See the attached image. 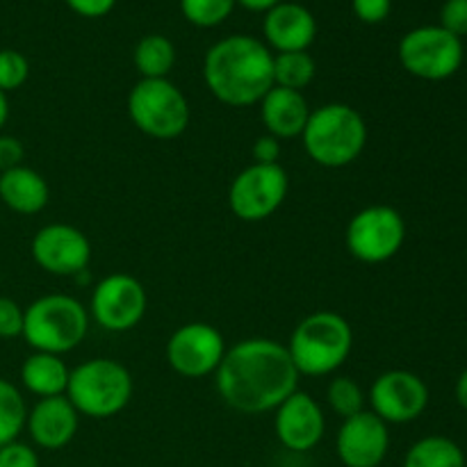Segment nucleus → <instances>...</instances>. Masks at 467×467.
<instances>
[{"label":"nucleus","mask_w":467,"mask_h":467,"mask_svg":"<svg viewBox=\"0 0 467 467\" xmlns=\"http://www.w3.org/2000/svg\"><path fill=\"white\" fill-rule=\"evenodd\" d=\"M78 424H80V413L73 409L67 395L39 400L27 410L26 420V429L32 442L48 451L67 447L76 438Z\"/></svg>","instance_id":"18"},{"label":"nucleus","mask_w":467,"mask_h":467,"mask_svg":"<svg viewBox=\"0 0 467 467\" xmlns=\"http://www.w3.org/2000/svg\"><path fill=\"white\" fill-rule=\"evenodd\" d=\"M128 114L153 140H176L190 126V103L169 78H140L128 94Z\"/></svg>","instance_id":"7"},{"label":"nucleus","mask_w":467,"mask_h":467,"mask_svg":"<svg viewBox=\"0 0 467 467\" xmlns=\"http://www.w3.org/2000/svg\"><path fill=\"white\" fill-rule=\"evenodd\" d=\"M351 9H354L358 21L377 26L390 16L392 0H351Z\"/></svg>","instance_id":"32"},{"label":"nucleus","mask_w":467,"mask_h":467,"mask_svg":"<svg viewBox=\"0 0 467 467\" xmlns=\"http://www.w3.org/2000/svg\"><path fill=\"white\" fill-rule=\"evenodd\" d=\"M285 347L299 377H327L349 358L354 331L342 315L319 310L296 324Z\"/></svg>","instance_id":"4"},{"label":"nucleus","mask_w":467,"mask_h":467,"mask_svg":"<svg viewBox=\"0 0 467 467\" xmlns=\"http://www.w3.org/2000/svg\"><path fill=\"white\" fill-rule=\"evenodd\" d=\"M146 290L130 274H109L91 292L89 313L100 328L109 333L132 331L144 319Z\"/></svg>","instance_id":"11"},{"label":"nucleus","mask_w":467,"mask_h":467,"mask_svg":"<svg viewBox=\"0 0 467 467\" xmlns=\"http://www.w3.org/2000/svg\"><path fill=\"white\" fill-rule=\"evenodd\" d=\"M26 420L27 406L21 390L7 379H0V447L18 441Z\"/></svg>","instance_id":"25"},{"label":"nucleus","mask_w":467,"mask_h":467,"mask_svg":"<svg viewBox=\"0 0 467 467\" xmlns=\"http://www.w3.org/2000/svg\"><path fill=\"white\" fill-rule=\"evenodd\" d=\"M203 80L219 103L251 108L274 87V53L255 36H223L205 53Z\"/></svg>","instance_id":"2"},{"label":"nucleus","mask_w":467,"mask_h":467,"mask_svg":"<svg viewBox=\"0 0 467 467\" xmlns=\"http://www.w3.org/2000/svg\"><path fill=\"white\" fill-rule=\"evenodd\" d=\"M30 78V62L14 48L0 50V91L9 94L23 87Z\"/></svg>","instance_id":"28"},{"label":"nucleus","mask_w":467,"mask_h":467,"mask_svg":"<svg viewBox=\"0 0 467 467\" xmlns=\"http://www.w3.org/2000/svg\"><path fill=\"white\" fill-rule=\"evenodd\" d=\"M219 397L237 413L276 410L299 386V372L283 342L249 337L226 349L214 372Z\"/></svg>","instance_id":"1"},{"label":"nucleus","mask_w":467,"mask_h":467,"mask_svg":"<svg viewBox=\"0 0 467 467\" xmlns=\"http://www.w3.org/2000/svg\"><path fill=\"white\" fill-rule=\"evenodd\" d=\"M89 331V313L68 295H46L23 313V340L32 351L62 356L82 345Z\"/></svg>","instance_id":"5"},{"label":"nucleus","mask_w":467,"mask_h":467,"mask_svg":"<svg viewBox=\"0 0 467 467\" xmlns=\"http://www.w3.org/2000/svg\"><path fill=\"white\" fill-rule=\"evenodd\" d=\"M23 313L26 308L16 304L9 296H0V337L12 340L23 333Z\"/></svg>","instance_id":"29"},{"label":"nucleus","mask_w":467,"mask_h":467,"mask_svg":"<svg viewBox=\"0 0 467 467\" xmlns=\"http://www.w3.org/2000/svg\"><path fill=\"white\" fill-rule=\"evenodd\" d=\"M290 178L281 164H249L228 190V205L242 222H265L287 199Z\"/></svg>","instance_id":"10"},{"label":"nucleus","mask_w":467,"mask_h":467,"mask_svg":"<svg viewBox=\"0 0 467 467\" xmlns=\"http://www.w3.org/2000/svg\"><path fill=\"white\" fill-rule=\"evenodd\" d=\"M235 5L237 0H181V12L192 26L214 27L231 16Z\"/></svg>","instance_id":"27"},{"label":"nucleus","mask_w":467,"mask_h":467,"mask_svg":"<svg viewBox=\"0 0 467 467\" xmlns=\"http://www.w3.org/2000/svg\"><path fill=\"white\" fill-rule=\"evenodd\" d=\"M345 242L349 254L360 263H388L404 246L406 222L392 205H368L349 219Z\"/></svg>","instance_id":"9"},{"label":"nucleus","mask_w":467,"mask_h":467,"mask_svg":"<svg viewBox=\"0 0 467 467\" xmlns=\"http://www.w3.org/2000/svg\"><path fill=\"white\" fill-rule=\"evenodd\" d=\"M0 467H41L39 456L30 445L14 441L0 447Z\"/></svg>","instance_id":"31"},{"label":"nucleus","mask_w":467,"mask_h":467,"mask_svg":"<svg viewBox=\"0 0 467 467\" xmlns=\"http://www.w3.org/2000/svg\"><path fill=\"white\" fill-rule=\"evenodd\" d=\"M67 400L80 415L108 420L121 413L132 400V377L112 358H91L68 374Z\"/></svg>","instance_id":"6"},{"label":"nucleus","mask_w":467,"mask_h":467,"mask_svg":"<svg viewBox=\"0 0 467 467\" xmlns=\"http://www.w3.org/2000/svg\"><path fill=\"white\" fill-rule=\"evenodd\" d=\"M226 356L223 336L205 322L182 324L167 342V363L185 379H203L217 372Z\"/></svg>","instance_id":"12"},{"label":"nucleus","mask_w":467,"mask_h":467,"mask_svg":"<svg viewBox=\"0 0 467 467\" xmlns=\"http://www.w3.org/2000/svg\"><path fill=\"white\" fill-rule=\"evenodd\" d=\"M317 64L308 50L274 55V87L304 91L315 80Z\"/></svg>","instance_id":"24"},{"label":"nucleus","mask_w":467,"mask_h":467,"mask_svg":"<svg viewBox=\"0 0 467 467\" xmlns=\"http://www.w3.org/2000/svg\"><path fill=\"white\" fill-rule=\"evenodd\" d=\"M281 153V140H276V137L272 135L258 137L254 144V150H251L255 164H278Z\"/></svg>","instance_id":"34"},{"label":"nucleus","mask_w":467,"mask_h":467,"mask_svg":"<svg viewBox=\"0 0 467 467\" xmlns=\"http://www.w3.org/2000/svg\"><path fill=\"white\" fill-rule=\"evenodd\" d=\"M441 27L463 39L467 35V0H445L441 9Z\"/></svg>","instance_id":"30"},{"label":"nucleus","mask_w":467,"mask_h":467,"mask_svg":"<svg viewBox=\"0 0 467 467\" xmlns=\"http://www.w3.org/2000/svg\"><path fill=\"white\" fill-rule=\"evenodd\" d=\"M301 140L315 164L324 169H342L356 162L365 150L368 123L351 105L327 103L310 112Z\"/></svg>","instance_id":"3"},{"label":"nucleus","mask_w":467,"mask_h":467,"mask_svg":"<svg viewBox=\"0 0 467 467\" xmlns=\"http://www.w3.org/2000/svg\"><path fill=\"white\" fill-rule=\"evenodd\" d=\"M26 160V146L12 135H0V173L14 167H21Z\"/></svg>","instance_id":"33"},{"label":"nucleus","mask_w":467,"mask_h":467,"mask_svg":"<svg viewBox=\"0 0 467 467\" xmlns=\"http://www.w3.org/2000/svg\"><path fill=\"white\" fill-rule=\"evenodd\" d=\"M258 105L265 130L276 140L301 137L310 112H313L304 91L285 89V87H272Z\"/></svg>","instance_id":"19"},{"label":"nucleus","mask_w":467,"mask_h":467,"mask_svg":"<svg viewBox=\"0 0 467 467\" xmlns=\"http://www.w3.org/2000/svg\"><path fill=\"white\" fill-rule=\"evenodd\" d=\"M68 5L71 12H76L78 16L85 18H100L105 14H109L117 5V0H64Z\"/></svg>","instance_id":"35"},{"label":"nucleus","mask_w":467,"mask_h":467,"mask_svg":"<svg viewBox=\"0 0 467 467\" xmlns=\"http://www.w3.org/2000/svg\"><path fill=\"white\" fill-rule=\"evenodd\" d=\"M327 401L333 413L347 420L363 413L365 404H368V395H365V390L356 379L336 377L327 388Z\"/></svg>","instance_id":"26"},{"label":"nucleus","mask_w":467,"mask_h":467,"mask_svg":"<svg viewBox=\"0 0 467 467\" xmlns=\"http://www.w3.org/2000/svg\"><path fill=\"white\" fill-rule=\"evenodd\" d=\"M68 374L71 369L67 368L62 356L44 354V351H32V356H27L21 365L23 388L39 400L67 395Z\"/></svg>","instance_id":"21"},{"label":"nucleus","mask_w":467,"mask_h":467,"mask_svg":"<svg viewBox=\"0 0 467 467\" xmlns=\"http://www.w3.org/2000/svg\"><path fill=\"white\" fill-rule=\"evenodd\" d=\"M400 62L420 80L441 82L454 76L463 64V41L441 26H422L406 32L397 46Z\"/></svg>","instance_id":"8"},{"label":"nucleus","mask_w":467,"mask_h":467,"mask_svg":"<svg viewBox=\"0 0 467 467\" xmlns=\"http://www.w3.org/2000/svg\"><path fill=\"white\" fill-rule=\"evenodd\" d=\"M274 431H276L278 442L285 450L296 451V454L315 450L322 442L324 431H327L322 406L308 392L295 390L276 409Z\"/></svg>","instance_id":"16"},{"label":"nucleus","mask_w":467,"mask_h":467,"mask_svg":"<svg viewBox=\"0 0 467 467\" xmlns=\"http://www.w3.org/2000/svg\"><path fill=\"white\" fill-rule=\"evenodd\" d=\"M283 0H237V5H242L244 9H249V12H263L267 14L269 9L276 7V5H281Z\"/></svg>","instance_id":"36"},{"label":"nucleus","mask_w":467,"mask_h":467,"mask_svg":"<svg viewBox=\"0 0 467 467\" xmlns=\"http://www.w3.org/2000/svg\"><path fill=\"white\" fill-rule=\"evenodd\" d=\"M265 44L276 53H299L308 50L317 36V21L313 12L299 3L283 0L269 9L263 21Z\"/></svg>","instance_id":"17"},{"label":"nucleus","mask_w":467,"mask_h":467,"mask_svg":"<svg viewBox=\"0 0 467 467\" xmlns=\"http://www.w3.org/2000/svg\"><path fill=\"white\" fill-rule=\"evenodd\" d=\"M390 450L388 424L372 410L342 420L336 436V454L345 467H379Z\"/></svg>","instance_id":"15"},{"label":"nucleus","mask_w":467,"mask_h":467,"mask_svg":"<svg viewBox=\"0 0 467 467\" xmlns=\"http://www.w3.org/2000/svg\"><path fill=\"white\" fill-rule=\"evenodd\" d=\"M30 254L44 272L53 276H80L91 260L85 233L68 223H48L32 237Z\"/></svg>","instance_id":"14"},{"label":"nucleus","mask_w":467,"mask_h":467,"mask_svg":"<svg viewBox=\"0 0 467 467\" xmlns=\"http://www.w3.org/2000/svg\"><path fill=\"white\" fill-rule=\"evenodd\" d=\"M368 401L369 410L386 424H409L427 410L429 388L409 369H390L374 379Z\"/></svg>","instance_id":"13"},{"label":"nucleus","mask_w":467,"mask_h":467,"mask_svg":"<svg viewBox=\"0 0 467 467\" xmlns=\"http://www.w3.org/2000/svg\"><path fill=\"white\" fill-rule=\"evenodd\" d=\"M132 62L141 78H169L176 67V46L164 35H146L137 41Z\"/></svg>","instance_id":"22"},{"label":"nucleus","mask_w":467,"mask_h":467,"mask_svg":"<svg viewBox=\"0 0 467 467\" xmlns=\"http://www.w3.org/2000/svg\"><path fill=\"white\" fill-rule=\"evenodd\" d=\"M404 467H465V451L447 436L420 438L406 451Z\"/></svg>","instance_id":"23"},{"label":"nucleus","mask_w":467,"mask_h":467,"mask_svg":"<svg viewBox=\"0 0 467 467\" xmlns=\"http://www.w3.org/2000/svg\"><path fill=\"white\" fill-rule=\"evenodd\" d=\"M48 182L35 169L21 164L0 173V201L12 213L36 214L48 205Z\"/></svg>","instance_id":"20"},{"label":"nucleus","mask_w":467,"mask_h":467,"mask_svg":"<svg viewBox=\"0 0 467 467\" xmlns=\"http://www.w3.org/2000/svg\"><path fill=\"white\" fill-rule=\"evenodd\" d=\"M7 119H9V100H7V94L0 91V130L5 128Z\"/></svg>","instance_id":"38"},{"label":"nucleus","mask_w":467,"mask_h":467,"mask_svg":"<svg viewBox=\"0 0 467 467\" xmlns=\"http://www.w3.org/2000/svg\"><path fill=\"white\" fill-rule=\"evenodd\" d=\"M456 401H459L461 409L467 410V368L459 377V381H456Z\"/></svg>","instance_id":"37"}]
</instances>
